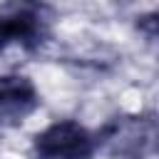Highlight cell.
<instances>
[{"instance_id": "3957f363", "label": "cell", "mask_w": 159, "mask_h": 159, "mask_svg": "<svg viewBox=\"0 0 159 159\" xmlns=\"http://www.w3.org/2000/svg\"><path fill=\"white\" fill-rule=\"evenodd\" d=\"M32 152L37 159H92L97 137L75 119L50 124L35 137Z\"/></svg>"}, {"instance_id": "277c9868", "label": "cell", "mask_w": 159, "mask_h": 159, "mask_svg": "<svg viewBox=\"0 0 159 159\" xmlns=\"http://www.w3.org/2000/svg\"><path fill=\"white\" fill-rule=\"evenodd\" d=\"M40 104L35 84L22 75L0 77V122H22Z\"/></svg>"}, {"instance_id": "6da1fadb", "label": "cell", "mask_w": 159, "mask_h": 159, "mask_svg": "<svg viewBox=\"0 0 159 159\" xmlns=\"http://www.w3.org/2000/svg\"><path fill=\"white\" fill-rule=\"evenodd\" d=\"M97 149L119 159H149L157 149V117L144 114H119L112 117L97 134Z\"/></svg>"}, {"instance_id": "7a4b0ae2", "label": "cell", "mask_w": 159, "mask_h": 159, "mask_svg": "<svg viewBox=\"0 0 159 159\" xmlns=\"http://www.w3.org/2000/svg\"><path fill=\"white\" fill-rule=\"evenodd\" d=\"M52 10L45 0H10L0 10V50L10 42H20L27 50L40 47L47 40Z\"/></svg>"}]
</instances>
